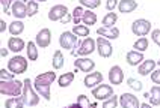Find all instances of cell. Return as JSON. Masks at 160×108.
Segmentation results:
<instances>
[{
    "mask_svg": "<svg viewBox=\"0 0 160 108\" xmlns=\"http://www.w3.org/2000/svg\"><path fill=\"white\" fill-rule=\"evenodd\" d=\"M23 89H24V81H20V80L3 81V80H0V93H2V95H6L9 98L23 95Z\"/></svg>",
    "mask_w": 160,
    "mask_h": 108,
    "instance_id": "1",
    "label": "cell"
},
{
    "mask_svg": "<svg viewBox=\"0 0 160 108\" xmlns=\"http://www.w3.org/2000/svg\"><path fill=\"white\" fill-rule=\"evenodd\" d=\"M59 45H61V48L63 50H70L71 54L74 56L76 51H77V48H79V39H77V36L74 35L72 32H63L61 38H59Z\"/></svg>",
    "mask_w": 160,
    "mask_h": 108,
    "instance_id": "2",
    "label": "cell"
},
{
    "mask_svg": "<svg viewBox=\"0 0 160 108\" xmlns=\"http://www.w3.org/2000/svg\"><path fill=\"white\" fill-rule=\"evenodd\" d=\"M23 95H24V98H26V104L29 107H36V105L39 104V93L32 87V80H29V78L24 80Z\"/></svg>",
    "mask_w": 160,
    "mask_h": 108,
    "instance_id": "3",
    "label": "cell"
},
{
    "mask_svg": "<svg viewBox=\"0 0 160 108\" xmlns=\"http://www.w3.org/2000/svg\"><path fill=\"white\" fill-rule=\"evenodd\" d=\"M8 69L15 75L24 74L27 71V59H24L23 56H14L11 57V60L8 62Z\"/></svg>",
    "mask_w": 160,
    "mask_h": 108,
    "instance_id": "4",
    "label": "cell"
},
{
    "mask_svg": "<svg viewBox=\"0 0 160 108\" xmlns=\"http://www.w3.org/2000/svg\"><path fill=\"white\" fill-rule=\"evenodd\" d=\"M95 47H97V41H95V39H92V38H85L83 42H80L79 48H77V51H76L74 56H76V57H86V56L94 53Z\"/></svg>",
    "mask_w": 160,
    "mask_h": 108,
    "instance_id": "5",
    "label": "cell"
},
{
    "mask_svg": "<svg viewBox=\"0 0 160 108\" xmlns=\"http://www.w3.org/2000/svg\"><path fill=\"white\" fill-rule=\"evenodd\" d=\"M132 32H133L136 36L143 38L147 33H150V32H151V23H150L148 20L139 18V20L133 21V24H132Z\"/></svg>",
    "mask_w": 160,
    "mask_h": 108,
    "instance_id": "6",
    "label": "cell"
},
{
    "mask_svg": "<svg viewBox=\"0 0 160 108\" xmlns=\"http://www.w3.org/2000/svg\"><path fill=\"white\" fill-rule=\"evenodd\" d=\"M91 93H92V96L97 99V101H106V99H109L110 96L115 95L112 86H107V84H100L97 87H94V89L91 90Z\"/></svg>",
    "mask_w": 160,
    "mask_h": 108,
    "instance_id": "7",
    "label": "cell"
},
{
    "mask_svg": "<svg viewBox=\"0 0 160 108\" xmlns=\"http://www.w3.org/2000/svg\"><path fill=\"white\" fill-rule=\"evenodd\" d=\"M97 41V50H98V54L103 57V59H109L112 54H113V47L112 44L109 42V39L107 38H103V36H100L95 39Z\"/></svg>",
    "mask_w": 160,
    "mask_h": 108,
    "instance_id": "8",
    "label": "cell"
},
{
    "mask_svg": "<svg viewBox=\"0 0 160 108\" xmlns=\"http://www.w3.org/2000/svg\"><path fill=\"white\" fill-rule=\"evenodd\" d=\"M119 105L122 108H141V102L132 93H122L119 96Z\"/></svg>",
    "mask_w": 160,
    "mask_h": 108,
    "instance_id": "9",
    "label": "cell"
},
{
    "mask_svg": "<svg viewBox=\"0 0 160 108\" xmlns=\"http://www.w3.org/2000/svg\"><path fill=\"white\" fill-rule=\"evenodd\" d=\"M56 74L54 71H48V72H42L39 74L33 81V86H52L54 81H56Z\"/></svg>",
    "mask_w": 160,
    "mask_h": 108,
    "instance_id": "10",
    "label": "cell"
},
{
    "mask_svg": "<svg viewBox=\"0 0 160 108\" xmlns=\"http://www.w3.org/2000/svg\"><path fill=\"white\" fill-rule=\"evenodd\" d=\"M65 15H68V8L65 5H54L48 12V20L50 21H61L62 18H65Z\"/></svg>",
    "mask_w": 160,
    "mask_h": 108,
    "instance_id": "11",
    "label": "cell"
},
{
    "mask_svg": "<svg viewBox=\"0 0 160 108\" xmlns=\"http://www.w3.org/2000/svg\"><path fill=\"white\" fill-rule=\"evenodd\" d=\"M83 83H85V86H86L88 89H94V87H97V86H100V84L103 83V74L98 71L89 72L88 75L85 77Z\"/></svg>",
    "mask_w": 160,
    "mask_h": 108,
    "instance_id": "12",
    "label": "cell"
},
{
    "mask_svg": "<svg viewBox=\"0 0 160 108\" xmlns=\"http://www.w3.org/2000/svg\"><path fill=\"white\" fill-rule=\"evenodd\" d=\"M74 66H76L79 71L89 74V72L94 71L95 63H94L92 59H89V57H77V59H76V62H74Z\"/></svg>",
    "mask_w": 160,
    "mask_h": 108,
    "instance_id": "13",
    "label": "cell"
},
{
    "mask_svg": "<svg viewBox=\"0 0 160 108\" xmlns=\"http://www.w3.org/2000/svg\"><path fill=\"white\" fill-rule=\"evenodd\" d=\"M35 42L41 48H47L48 45L52 44V32H50V29H41L38 32V35H36Z\"/></svg>",
    "mask_w": 160,
    "mask_h": 108,
    "instance_id": "14",
    "label": "cell"
},
{
    "mask_svg": "<svg viewBox=\"0 0 160 108\" xmlns=\"http://www.w3.org/2000/svg\"><path fill=\"white\" fill-rule=\"evenodd\" d=\"M109 81H110V84H113V86H119V84H122V81H124V72L122 69L119 68V66H112L110 68V71H109Z\"/></svg>",
    "mask_w": 160,
    "mask_h": 108,
    "instance_id": "15",
    "label": "cell"
},
{
    "mask_svg": "<svg viewBox=\"0 0 160 108\" xmlns=\"http://www.w3.org/2000/svg\"><path fill=\"white\" fill-rule=\"evenodd\" d=\"M11 12L15 18H24L27 17V5L23 0H15L11 6Z\"/></svg>",
    "mask_w": 160,
    "mask_h": 108,
    "instance_id": "16",
    "label": "cell"
},
{
    "mask_svg": "<svg viewBox=\"0 0 160 108\" xmlns=\"http://www.w3.org/2000/svg\"><path fill=\"white\" fill-rule=\"evenodd\" d=\"M24 47H27V45L21 38H18V36H11L9 38V41H8L9 51H12V53H21Z\"/></svg>",
    "mask_w": 160,
    "mask_h": 108,
    "instance_id": "17",
    "label": "cell"
},
{
    "mask_svg": "<svg viewBox=\"0 0 160 108\" xmlns=\"http://www.w3.org/2000/svg\"><path fill=\"white\" fill-rule=\"evenodd\" d=\"M156 62L152 60V59H147V60H143L139 66H138V72H139V75H142V77H145V75H150L154 69H156Z\"/></svg>",
    "mask_w": 160,
    "mask_h": 108,
    "instance_id": "18",
    "label": "cell"
},
{
    "mask_svg": "<svg viewBox=\"0 0 160 108\" xmlns=\"http://www.w3.org/2000/svg\"><path fill=\"white\" fill-rule=\"evenodd\" d=\"M125 60H127V63L130 66H139L143 62V54L141 51H136V50L128 51V53L125 54Z\"/></svg>",
    "mask_w": 160,
    "mask_h": 108,
    "instance_id": "19",
    "label": "cell"
},
{
    "mask_svg": "<svg viewBox=\"0 0 160 108\" xmlns=\"http://www.w3.org/2000/svg\"><path fill=\"white\" fill-rule=\"evenodd\" d=\"M97 33L107 39H118L119 38V29L118 27H100Z\"/></svg>",
    "mask_w": 160,
    "mask_h": 108,
    "instance_id": "20",
    "label": "cell"
},
{
    "mask_svg": "<svg viewBox=\"0 0 160 108\" xmlns=\"http://www.w3.org/2000/svg\"><path fill=\"white\" fill-rule=\"evenodd\" d=\"M26 104V98L24 95H20V96H12L8 101H5V108H23Z\"/></svg>",
    "mask_w": 160,
    "mask_h": 108,
    "instance_id": "21",
    "label": "cell"
},
{
    "mask_svg": "<svg viewBox=\"0 0 160 108\" xmlns=\"http://www.w3.org/2000/svg\"><path fill=\"white\" fill-rule=\"evenodd\" d=\"M118 9H119L121 14H130V12L138 9V2H134V0H119Z\"/></svg>",
    "mask_w": 160,
    "mask_h": 108,
    "instance_id": "22",
    "label": "cell"
},
{
    "mask_svg": "<svg viewBox=\"0 0 160 108\" xmlns=\"http://www.w3.org/2000/svg\"><path fill=\"white\" fill-rule=\"evenodd\" d=\"M8 32L12 36H18L24 32V23L21 20H17V21H12L8 27Z\"/></svg>",
    "mask_w": 160,
    "mask_h": 108,
    "instance_id": "23",
    "label": "cell"
},
{
    "mask_svg": "<svg viewBox=\"0 0 160 108\" xmlns=\"http://www.w3.org/2000/svg\"><path fill=\"white\" fill-rule=\"evenodd\" d=\"M52 65H53L54 71H58V69L63 68V65H65V59H63L62 51L56 50V51L53 53V60H52Z\"/></svg>",
    "mask_w": 160,
    "mask_h": 108,
    "instance_id": "24",
    "label": "cell"
},
{
    "mask_svg": "<svg viewBox=\"0 0 160 108\" xmlns=\"http://www.w3.org/2000/svg\"><path fill=\"white\" fill-rule=\"evenodd\" d=\"M82 21H83V24H85V26H88V27L94 26V24L97 23V14H95L92 9H88V11H85Z\"/></svg>",
    "mask_w": 160,
    "mask_h": 108,
    "instance_id": "25",
    "label": "cell"
},
{
    "mask_svg": "<svg viewBox=\"0 0 160 108\" xmlns=\"http://www.w3.org/2000/svg\"><path fill=\"white\" fill-rule=\"evenodd\" d=\"M150 102L151 105H156V107L160 105V86L157 84H154L150 90Z\"/></svg>",
    "mask_w": 160,
    "mask_h": 108,
    "instance_id": "26",
    "label": "cell"
},
{
    "mask_svg": "<svg viewBox=\"0 0 160 108\" xmlns=\"http://www.w3.org/2000/svg\"><path fill=\"white\" fill-rule=\"evenodd\" d=\"M72 81H74V74L72 72H65L58 78V84H59V87H68Z\"/></svg>",
    "mask_w": 160,
    "mask_h": 108,
    "instance_id": "27",
    "label": "cell"
},
{
    "mask_svg": "<svg viewBox=\"0 0 160 108\" xmlns=\"http://www.w3.org/2000/svg\"><path fill=\"white\" fill-rule=\"evenodd\" d=\"M116 21H118V15L115 12H107L103 18V27H115Z\"/></svg>",
    "mask_w": 160,
    "mask_h": 108,
    "instance_id": "28",
    "label": "cell"
},
{
    "mask_svg": "<svg viewBox=\"0 0 160 108\" xmlns=\"http://www.w3.org/2000/svg\"><path fill=\"white\" fill-rule=\"evenodd\" d=\"M36 47H38L36 42H27V59L32 60V62H35L38 59V48Z\"/></svg>",
    "mask_w": 160,
    "mask_h": 108,
    "instance_id": "29",
    "label": "cell"
},
{
    "mask_svg": "<svg viewBox=\"0 0 160 108\" xmlns=\"http://www.w3.org/2000/svg\"><path fill=\"white\" fill-rule=\"evenodd\" d=\"M133 48L136 51H141V53L147 51V48H148V39H147L145 36H143V38H139L133 44Z\"/></svg>",
    "mask_w": 160,
    "mask_h": 108,
    "instance_id": "30",
    "label": "cell"
},
{
    "mask_svg": "<svg viewBox=\"0 0 160 108\" xmlns=\"http://www.w3.org/2000/svg\"><path fill=\"white\" fill-rule=\"evenodd\" d=\"M127 84H128V87L132 90H136V92H141L143 89V84L141 80H138V78H133V77H130V78H127Z\"/></svg>",
    "mask_w": 160,
    "mask_h": 108,
    "instance_id": "31",
    "label": "cell"
},
{
    "mask_svg": "<svg viewBox=\"0 0 160 108\" xmlns=\"http://www.w3.org/2000/svg\"><path fill=\"white\" fill-rule=\"evenodd\" d=\"M72 33H74L76 36H83V38H88L89 29H88V26H85V24H79V26H74V29H72Z\"/></svg>",
    "mask_w": 160,
    "mask_h": 108,
    "instance_id": "32",
    "label": "cell"
},
{
    "mask_svg": "<svg viewBox=\"0 0 160 108\" xmlns=\"http://www.w3.org/2000/svg\"><path fill=\"white\" fill-rule=\"evenodd\" d=\"M83 14H85L83 6H77V8H74V11H72V21H74V24H76V26H79L80 24V21H82V18H83Z\"/></svg>",
    "mask_w": 160,
    "mask_h": 108,
    "instance_id": "33",
    "label": "cell"
},
{
    "mask_svg": "<svg viewBox=\"0 0 160 108\" xmlns=\"http://www.w3.org/2000/svg\"><path fill=\"white\" fill-rule=\"evenodd\" d=\"M38 9H39L38 2L30 0V2L27 3V17H33V15H36V14H38Z\"/></svg>",
    "mask_w": 160,
    "mask_h": 108,
    "instance_id": "34",
    "label": "cell"
},
{
    "mask_svg": "<svg viewBox=\"0 0 160 108\" xmlns=\"http://www.w3.org/2000/svg\"><path fill=\"white\" fill-rule=\"evenodd\" d=\"M79 2L83 8H88V9H95L101 5V0H79Z\"/></svg>",
    "mask_w": 160,
    "mask_h": 108,
    "instance_id": "35",
    "label": "cell"
},
{
    "mask_svg": "<svg viewBox=\"0 0 160 108\" xmlns=\"http://www.w3.org/2000/svg\"><path fill=\"white\" fill-rule=\"evenodd\" d=\"M118 102H119V98L116 95H113V96H110L109 99H106L103 102V108H116L118 107Z\"/></svg>",
    "mask_w": 160,
    "mask_h": 108,
    "instance_id": "36",
    "label": "cell"
},
{
    "mask_svg": "<svg viewBox=\"0 0 160 108\" xmlns=\"http://www.w3.org/2000/svg\"><path fill=\"white\" fill-rule=\"evenodd\" d=\"M14 78H15V74H12L8 68H2V69H0V80L11 81V80H14Z\"/></svg>",
    "mask_w": 160,
    "mask_h": 108,
    "instance_id": "37",
    "label": "cell"
},
{
    "mask_svg": "<svg viewBox=\"0 0 160 108\" xmlns=\"http://www.w3.org/2000/svg\"><path fill=\"white\" fill-rule=\"evenodd\" d=\"M77 102H79L82 107H85V108H88L89 105H91L88 96H85V95H79V96H77Z\"/></svg>",
    "mask_w": 160,
    "mask_h": 108,
    "instance_id": "38",
    "label": "cell"
},
{
    "mask_svg": "<svg viewBox=\"0 0 160 108\" xmlns=\"http://www.w3.org/2000/svg\"><path fill=\"white\" fill-rule=\"evenodd\" d=\"M151 39L156 45L160 47V29H156V30H151Z\"/></svg>",
    "mask_w": 160,
    "mask_h": 108,
    "instance_id": "39",
    "label": "cell"
},
{
    "mask_svg": "<svg viewBox=\"0 0 160 108\" xmlns=\"http://www.w3.org/2000/svg\"><path fill=\"white\" fill-rule=\"evenodd\" d=\"M151 81L154 84L160 86V69H154V71L151 72Z\"/></svg>",
    "mask_w": 160,
    "mask_h": 108,
    "instance_id": "40",
    "label": "cell"
},
{
    "mask_svg": "<svg viewBox=\"0 0 160 108\" xmlns=\"http://www.w3.org/2000/svg\"><path fill=\"white\" fill-rule=\"evenodd\" d=\"M118 0H107L106 2V9L109 11V12H113V9L118 8Z\"/></svg>",
    "mask_w": 160,
    "mask_h": 108,
    "instance_id": "41",
    "label": "cell"
},
{
    "mask_svg": "<svg viewBox=\"0 0 160 108\" xmlns=\"http://www.w3.org/2000/svg\"><path fill=\"white\" fill-rule=\"evenodd\" d=\"M15 0H0V3H2V11L5 12V14H8L9 12V6L14 3Z\"/></svg>",
    "mask_w": 160,
    "mask_h": 108,
    "instance_id": "42",
    "label": "cell"
},
{
    "mask_svg": "<svg viewBox=\"0 0 160 108\" xmlns=\"http://www.w3.org/2000/svg\"><path fill=\"white\" fill-rule=\"evenodd\" d=\"M8 24H6V21H5V20H2V21H0V32H2V33H3V32H6V30H8Z\"/></svg>",
    "mask_w": 160,
    "mask_h": 108,
    "instance_id": "43",
    "label": "cell"
},
{
    "mask_svg": "<svg viewBox=\"0 0 160 108\" xmlns=\"http://www.w3.org/2000/svg\"><path fill=\"white\" fill-rule=\"evenodd\" d=\"M71 20H72V15H71V14H68V15H65V18H62V20H61V23H62V24H67V23H70Z\"/></svg>",
    "mask_w": 160,
    "mask_h": 108,
    "instance_id": "44",
    "label": "cell"
},
{
    "mask_svg": "<svg viewBox=\"0 0 160 108\" xmlns=\"http://www.w3.org/2000/svg\"><path fill=\"white\" fill-rule=\"evenodd\" d=\"M8 51H9V48H2V50H0V56H2V57H6V56H8Z\"/></svg>",
    "mask_w": 160,
    "mask_h": 108,
    "instance_id": "45",
    "label": "cell"
},
{
    "mask_svg": "<svg viewBox=\"0 0 160 108\" xmlns=\"http://www.w3.org/2000/svg\"><path fill=\"white\" fill-rule=\"evenodd\" d=\"M65 108H85V107H82L79 102H74V104H71V105H68V107H65Z\"/></svg>",
    "mask_w": 160,
    "mask_h": 108,
    "instance_id": "46",
    "label": "cell"
},
{
    "mask_svg": "<svg viewBox=\"0 0 160 108\" xmlns=\"http://www.w3.org/2000/svg\"><path fill=\"white\" fill-rule=\"evenodd\" d=\"M141 108H152V105L147 104V102H142V104H141Z\"/></svg>",
    "mask_w": 160,
    "mask_h": 108,
    "instance_id": "47",
    "label": "cell"
},
{
    "mask_svg": "<svg viewBox=\"0 0 160 108\" xmlns=\"http://www.w3.org/2000/svg\"><path fill=\"white\" fill-rule=\"evenodd\" d=\"M88 108H98L97 107V102H91V105H89Z\"/></svg>",
    "mask_w": 160,
    "mask_h": 108,
    "instance_id": "48",
    "label": "cell"
},
{
    "mask_svg": "<svg viewBox=\"0 0 160 108\" xmlns=\"http://www.w3.org/2000/svg\"><path fill=\"white\" fill-rule=\"evenodd\" d=\"M35 2H47V0H35Z\"/></svg>",
    "mask_w": 160,
    "mask_h": 108,
    "instance_id": "49",
    "label": "cell"
}]
</instances>
